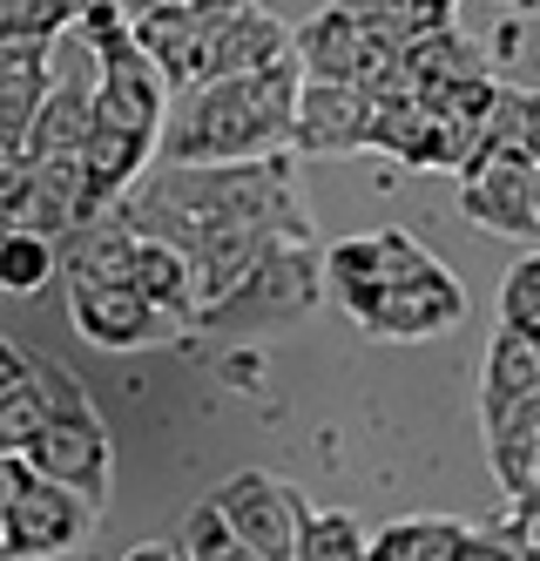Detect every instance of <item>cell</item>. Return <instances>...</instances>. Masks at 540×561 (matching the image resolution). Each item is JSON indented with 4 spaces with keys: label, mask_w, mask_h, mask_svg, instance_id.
<instances>
[{
    "label": "cell",
    "mask_w": 540,
    "mask_h": 561,
    "mask_svg": "<svg viewBox=\"0 0 540 561\" xmlns=\"http://www.w3.org/2000/svg\"><path fill=\"white\" fill-rule=\"evenodd\" d=\"M298 89H305L298 48L264 61V68H243V75L189 82V89L170 95L156 156L162 163H243V156H277V149H290Z\"/></svg>",
    "instance_id": "1"
},
{
    "label": "cell",
    "mask_w": 540,
    "mask_h": 561,
    "mask_svg": "<svg viewBox=\"0 0 540 561\" xmlns=\"http://www.w3.org/2000/svg\"><path fill=\"white\" fill-rule=\"evenodd\" d=\"M318 305H324V257H311V237H277L237 285L196 305V332H271L290 318H311Z\"/></svg>",
    "instance_id": "2"
},
{
    "label": "cell",
    "mask_w": 540,
    "mask_h": 561,
    "mask_svg": "<svg viewBox=\"0 0 540 561\" xmlns=\"http://www.w3.org/2000/svg\"><path fill=\"white\" fill-rule=\"evenodd\" d=\"M379 257H386V285L358 318L371 339H439L446 325L467 318L460 277H452L412 230H379Z\"/></svg>",
    "instance_id": "3"
},
{
    "label": "cell",
    "mask_w": 540,
    "mask_h": 561,
    "mask_svg": "<svg viewBox=\"0 0 540 561\" xmlns=\"http://www.w3.org/2000/svg\"><path fill=\"white\" fill-rule=\"evenodd\" d=\"M290 48H298V68L311 82H358V89H386L399 75V48L379 42L345 0L318 8L305 27H290Z\"/></svg>",
    "instance_id": "4"
},
{
    "label": "cell",
    "mask_w": 540,
    "mask_h": 561,
    "mask_svg": "<svg viewBox=\"0 0 540 561\" xmlns=\"http://www.w3.org/2000/svg\"><path fill=\"white\" fill-rule=\"evenodd\" d=\"M21 460L34 473L61 480V488H74L89 507H108V494H115V439L95 413V399L89 407H68V413H48V426L27 439Z\"/></svg>",
    "instance_id": "5"
},
{
    "label": "cell",
    "mask_w": 540,
    "mask_h": 561,
    "mask_svg": "<svg viewBox=\"0 0 540 561\" xmlns=\"http://www.w3.org/2000/svg\"><path fill=\"white\" fill-rule=\"evenodd\" d=\"M217 507L230 514L243 561H298V535L311 520V501L277 473H230L217 488Z\"/></svg>",
    "instance_id": "6"
},
{
    "label": "cell",
    "mask_w": 540,
    "mask_h": 561,
    "mask_svg": "<svg viewBox=\"0 0 540 561\" xmlns=\"http://www.w3.org/2000/svg\"><path fill=\"white\" fill-rule=\"evenodd\" d=\"M95 520H102V507H89L74 488L27 467L8 507H0V554H68L95 535Z\"/></svg>",
    "instance_id": "7"
},
{
    "label": "cell",
    "mask_w": 540,
    "mask_h": 561,
    "mask_svg": "<svg viewBox=\"0 0 540 561\" xmlns=\"http://www.w3.org/2000/svg\"><path fill=\"white\" fill-rule=\"evenodd\" d=\"M68 318L102 352H142V345H162L183 332L162 305L142 298L136 277H68Z\"/></svg>",
    "instance_id": "8"
},
{
    "label": "cell",
    "mask_w": 540,
    "mask_h": 561,
    "mask_svg": "<svg viewBox=\"0 0 540 561\" xmlns=\"http://www.w3.org/2000/svg\"><path fill=\"white\" fill-rule=\"evenodd\" d=\"M460 217L493 237H540L533 217V156L520 142H493L460 170Z\"/></svg>",
    "instance_id": "9"
},
{
    "label": "cell",
    "mask_w": 540,
    "mask_h": 561,
    "mask_svg": "<svg viewBox=\"0 0 540 561\" xmlns=\"http://www.w3.org/2000/svg\"><path fill=\"white\" fill-rule=\"evenodd\" d=\"M371 123H379V89L311 82L305 75L298 115H290V149L298 156H358V149H371Z\"/></svg>",
    "instance_id": "10"
},
{
    "label": "cell",
    "mask_w": 540,
    "mask_h": 561,
    "mask_svg": "<svg viewBox=\"0 0 540 561\" xmlns=\"http://www.w3.org/2000/svg\"><path fill=\"white\" fill-rule=\"evenodd\" d=\"M277 55H290V27L277 21V14H264L257 0H237V8L203 34V48H196V61H189V82H217V75H243V68H264V61H277ZM183 82V89H189Z\"/></svg>",
    "instance_id": "11"
},
{
    "label": "cell",
    "mask_w": 540,
    "mask_h": 561,
    "mask_svg": "<svg viewBox=\"0 0 540 561\" xmlns=\"http://www.w3.org/2000/svg\"><path fill=\"white\" fill-rule=\"evenodd\" d=\"M533 392H540V358H533V345H527L520 325H501L493 345H486V373H480V433L501 426L520 399H533Z\"/></svg>",
    "instance_id": "12"
},
{
    "label": "cell",
    "mask_w": 540,
    "mask_h": 561,
    "mask_svg": "<svg viewBox=\"0 0 540 561\" xmlns=\"http://www.w3.org/2000/svg\"><path fill=\"white\" fill-rule=\"evenodd\" d=\"M129 277L142 285V298H149V305H162V311H170L183 332H196V264H189V257L170 244V237H149V230H136Z\"/></svg>",
    "instance_id": "13"
},
{
    "label": "cell",
    "mask_w": 540,
    "mask_h": 561,
    "mask_svg": "<svg viewBox=\"0 0 540 561\" xmlns=\"http://www.w3.org/2000/svg\"><path fill=\"white\" fill-rule=\"evenodd\" d=\"M467 528L473 520H452V514H412L371 535L365 561H467Z\"/></svg>",
    "instance_id": "14"
},
{
    "label": "cell",
    "mask_w": 540,
    "mask_h": 561,
    "mask_svg": "<svg viewBox=\"0 0 540 561\" xmlns=\"http://www.w3.org/2000/svg\"><path fill=\"white\" fill-rule=\"evenodd\" d=\"M55 271H61V244H55V237H41L27 224H8V237H0V291H8V298H34Z\"/></svg>",
    "instance_id": "15"
},
{
    "label": "cell",
    "mask_w": 540,
    "mask_h": 561,
    "mask_svg": "<svg viewBox=\"0 0 540 561\" xmlns=\"http://www.w3.org/2000/svg\"><path fill=\"white\" fill-rule=\"evenodd\" d=\"M345 8H352V14H358L371 34H379V42L405 48V42H420V34L446 27L460 0H345Z\"/></svg>",
    "instance_id": "16"
},
{
    "label": "cell",
    "mask_w": 540,
    "mask_h": 561,
    "mask_svg": "<svg viewBox=\"0 0 540 561\" xmlns=\"http://www.w3.org/2000/svg\"><path fill=\"white\" fill-rule=\"evenodd\" d=\"M365 548H371V535L345 507H311L305 535H298V561H365Z\"/></svg>",
    "instance_id": "17"
},
{
    "label": "cell",
    "mask_w": 540,
    "mask_h": 561,
    "mask_svg": "<svg viewBox=\"0 0 540 561\" xmlns=\"http://www.w3.org/2000/svg\"><path fill=\"white\" fill-rule=\"evenodd\" d=\"M48 386H41V373L27 366V379L21 386H8L0 392V454H27V439L48 426Z\"/></svg>",
    "instance_id": "18"
},
{
    "label": "cell",
    "mask_w": 540,
    "mask_h": 561,
    "mask_svg": "<svg viewBox=\"0 0 540 561\" xmlns=\"http://www.w3.org/2000/svg\"><path fill=\"white\" fill-rule=\"evenodd\" d=\"M176 548H183V561H237V554H243V548H237V528H230V514L217 507V494L203 501V507H189Z\"/></svg>",
    "instance_id": "19"
},
{
    "label": "cell",
    "mask_w": 540,
    "mask_h": 561,
    "mask_svg": "<svg viewBox=\"0 0 540 561\" xmlns=\"http://www.w3.org/2000/svg\"><path fill=\"white\" fill-rule=\"evenodd\" d=\"M501 325H520V332L540 325V251L501 277Z\"/></svg>",
    "instance_id": "20"
},
{
    "label": "cell",
    "mask_w": 540,
    "mask_h": 561,
    "mask_svg": "<svg viewBox=\"0 0 540 561\" xmlns=\"http://www.w3.org/2000/svg\"><path fill=\"white\" fill-rule=\"evenodd\" d=\"M21 183H27V149L0 136V204H14V196H21Z\"/></svg>",
    "instance_id": "21"
},
{
    "label": "cell",
    "mask_w": 540,
    "mask_h": 561,
    "mask_svg": "<svg viewBox=\"0 0 540 561\" xmlns=\"http://www.w3.org/2000/svg\"><path fill=\"white\" fill-rule=\"evenodd\" d=\"M27 366H34V352H21V345H8V339H0V392H8V386H21V379H27Z\"/></svg>",
    "instance_id": "22"
},
{
    "label": "cell",
    "mask_w": 540,
    "mask_h": 561,
    "mask_svg": "<svg viewBox=\"0 0 540 561\" xmlns=\"http://www.w3.org/2000/svg\"><path fill=\"white\" fill-rule=\"evenodd\" d=\"M21 473H27V460H21V454H0V507H8V494L21 488Z\"/></svg>",
    "instance_id": "23"
},
{
    "label": "cell",
    "mask_w": 540,
    "mask_h": 561,
    "mask_svg": "<svg viewBox=\"0 0 540 561\" xmlns=\"http://www.w3.org/2000/svg\"><path fill=\"white\" fill-rule=\"evenodd\" d=\"M162 554H183V548L176 541H136L129 548V561H162Z\"/></svg>",
    "instance_id": "24"
},
{
    "label": "cell",
    "mask_w": 540,
    "mask_h": 561,
    "mask_svg": "<svg viewBox=\"0 0 540 561\" xmlns=\"http://www.w3.org/2000/svg\"><path fill=\"white\" fill-rule=\"evenodd\" d=\"M527 156H533V163H540V115H533V123H527V142H520Z\"/></svg>",
    "instance_id": "25"
},
{
    "label": "cell",
    "mask_w": 540,
    "mask_h": 561,
    "mask_svg": "<svg viewBox=\"0 0 540 561\" xmlns=\"http://www.w3.org/2000/svg\"><path fill=\"white\" fill-rule=\"evenodd\" d=\"M507 8H514V14H540V0H507Z\"/></svg>",
    "instance_id": "26"
},
{
    "label": "cell",
    "mask_w": 540,
    "mask_h": 561,
    "mask_svg": "<svg viewBox=\"0 0 540 561\" xmlns=\"http://www.w3.org/2000/svg\"><path fill=\"white\" fill-rule=\"evenodd\" d=\"M533 217H540V163H533Z\"/></svg>",
    "instance_id": "27"
},
{
    "label": "cell",
    "mask_w": 540,
    "mask_h": 561,
    "mask_svg": "<svg viewBox=\"0 0 540 561\" xmlns=\"http://www.w3.org/2000/svg\"><path fill=\"white\" fill-rule=\"evenodd\" d=\"M527 345H533V358H540V325H527Z\"/></svg>",
    "instance_id": "28"
},
{
    "label": "cell",
    "mask_w": 540,
    "mask_h": 561,
    "mask_svg": "<svg viewBox=\"0 0 540 561\" xmlns=\"http://www.w3.org/2000/svg\"><path fill=\"white\" fill-rule=\"evenodd\" d=\"M8 224H14V217H8V204H0V237H8Z\"/></svg>",
    "instance_id": "29"
}]
</instances>
